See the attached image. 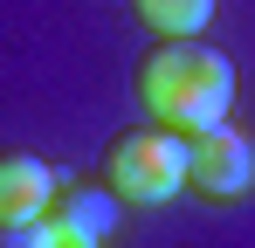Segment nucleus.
Segmentation results:
<instances>
[{
    "mask_svg": "<svg viewBox=\"0 0 255 248\" xmlns=\"http://www.w3.org/2000/svg\"><path fill=\"white\" fill-rule=\"evenodd\" d=\"M118 193L111 186H76V179H62L55 186V207H48V221H62V228H76V235H90V242H104L111 228H118Z\"/></svg>",
    "mask_w": 255,
    "mask_h": 248,
    "instance_id": "5",
    "label": "nucleus"
},
{
    "mask_svg": "<svg viewBox=\"0 0 255 248\" xmlns=\"http://www.w3.org/2000/svg\"><path fill=\"white\" fill-rule=\"evenodd\" d=\"M186 186L200 200H242L255 186V145L249 131L235 124H214V131H193L186 138Z\"/></svg>",
    "mask_w": 255,
    "mask_h": 248,
    "instance_id": "3",
    "label": "nucleus"
},
{
    "mask_svg": "<svg viewBox=\"0 0 255 248\" xmlns=\"http://www.w3.org/2000/svg\"><path fill=\"white\" fill-rule=\"evenodd\" d=\"M0 248H48V214L42 221H0Z\"/></svg>",
    "mask_w": 255,
    "mask_h": 248,
    "instance_id": "7",
    "label": "nucleus"
},
{
    "mask_svg": "<svg viewBox=\"0 0 255 248\" xmlns=\"http://www.w3.org/2000/svg\"><path fill=\"white\" fill-rule=\"evenodd\" d=\"M104 186L118 200L159 207L186 186V138L166 124H125L111 145H104Z\"/></svg>",
    "mask_w": 255,
    "mask_h": 248,
    "instance_id": "2",
    "label": "nucleus"
},
{
    "mask_svg": "<svg viewBox=\"0 0 255 248\" xmlns=\"http://www.w3.org/2000/svg\"><path fill=\"white\" fill-rule=\"evenodd\" d=\"M62 172L42 152H21V145H0V221H42L55 207Z\"/></svg>",
    "mask_w": 255,
    "mask_h": 248,
    "instance_id": "4",
    "label": "nucleus"
},
{
    "mask_svg": "<svg viewBox=\"0 0 255 248\" xmlns=\"http://www.w3.org/2000/svg\"><path fill=\"white\" fill-rule=\"evenodd\" d=\"M48 248H97V242L76 235V228H62V221H48Z\"/></svg>",
    "mask_w": 255,
    "mask_h": 248,
    "instance_id": "8",
    "label": "nucleus"
},
{
    "mask_svg": "<svg viewBox=\"0 0 255 248\" xmlns=\"http://www.w3.org/2000/svg\"><path fill=\"white\" fill-rule=\"evenodd\" d=\"M138 97L145 111L166 124V131H214L228 124V104H235V62L207 48V41H159L145 62H138Z\"/></svg>",
    "mask_w": 255,
    "mask_h": 248,
    "instance_id": "1",
    "label": "nucleus"
},
{
    "mask_svg": "<svg viewBox=\"0 0 255 248\" xmlns=\"http://www.w3.org/2000/svg\"><path fill=\"white\" fill-rule=\"evenodd\" d=\"M131 14L159 28V41H193L214 21V0H131Z\"/></svg>",
    "mask_w": 255,
    "mask_h": 248,
    "instance_id": "6",
    "label": "nucleus"
}]
</instances>
